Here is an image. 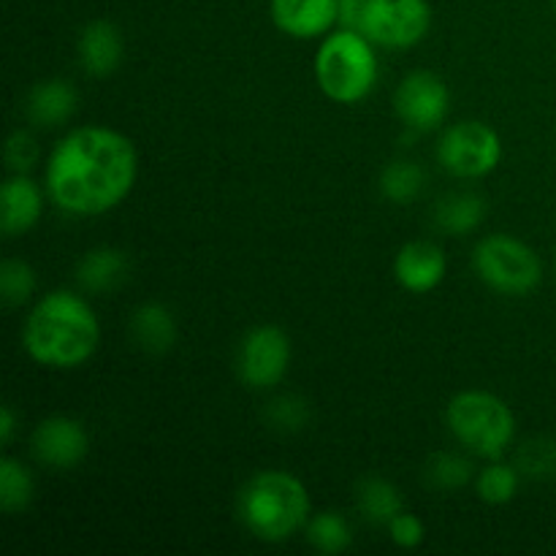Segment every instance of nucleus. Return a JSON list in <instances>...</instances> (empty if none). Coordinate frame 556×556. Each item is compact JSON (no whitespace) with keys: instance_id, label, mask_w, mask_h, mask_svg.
Masks as SVG:
<instances>
[{"instance_id":"32","label":"nucleus","mask_w":556,"mask_h":556,"mask_svg":"<svg viewBox=\"0 0 556 556\" xmlns=\"http://www.w3.org/2000/svg\"><path fill=\"white\" fill-rule=\"evenodd\" d=\"M14 432H16L14 407L5 405L3 410H0V443L11 445V440H14Z\"/></svg>"},{"instance_id":"27","label":"nucleus","mask_w":556,"mask_h":556,"mask_svg":"<svg viewBox=\"0 0 556 556\" xmlns=\"http://www.w3.org/2000/svg\"><path fill=\"white\" fill-rule=\"evenodd\" d=\"M516 467L521 476L552 478L556 476V440L535 438L525 443L516 454Z\"/></svg>"},{"instance_id":"31","label":"nucleus","mask_w":556,"mask_h":556,"mask_svg":"<svg viewBox=\"0 0 556 556\" xmlns=\"http://www.w3.org/2000/svg\"><path fill=\"white\" fill-rule=\"evenodd\" d=\"M364 5H367V0H340L337 3V27L362 33Z\"/></svg>"},{"instance_id":"6","label":"nucleus","mask_w":556,"mask_h":556,"mask_svg":"<svg viewBox=\"0 0 556 556\" xmlns=\"http://www.w3.org/2000/svg\"><path fill=\"white\" fill-rule=\"evenodd\" d=\"M472 269L503 296H527L543 280V264L535 250L510 233L483 237L472 250Z\"/></svg>"},{"instance_id":"3","label":"nucleus","mask_w":556,"mask_h":556,"mask_svg":"<svg viewBox=\"0 0 556 556\" xmlns=\"http://www.w3.org/2000/svg\"><path fill=\"white\" fill-rule=\"evenodd\" d=\"M244 530L261 543H286L309 521V492L286 470H261L237 497Z\"/></svg>"},{"instance_id":"29","label":"nucleus","mask_w":556,"mask_h":556,"mask_svg":"<svg viewBox=\"0 0 556 556\" xmlns=\"http://www.w3.org/2000/svg\"><path fill=\"white\" fill-rule=\"evenodd\" d=\"M266 418L280 432H299L307 424V402L299 396H280V400L269 402Z\"/></svg>"},{"instance_id":"14","label":"nucleus","mask_w":556,"mask_h":556,"mask_svg":"<svg viewBox=\"0 0 556 556\" xmlns=\"http://www.w3.org/2000/svg\"><path fill=\"white\" fill-rule=\"evenodd\" d=\"M123 33L114 22L96 20L81 27L79 41H76V58L85 74L109 76L123 63Z\"/></svg>"},{"instance_id":"18","label":"nucleus","mask_w":556,"mask_h":556,"mask_svg":"<svg viewBox=\"0 0 556 556\" xmlns=\"http://www.w3.org/2000/svg\"><path fill=\"white\" fill-rule=\"evenodd\" d=\"M130 334L147 353H166L177 345V320L168 307L147 302L130 318Z\"/></svg>"},{"instance_id":"17","label":"nucleus","mask_w":556,"mask_h":556,"mask_svg":"<svg viewBox=\"0 0 556 556\" xmlns=\"http://www.w3.org/2000/svg\"><path fill=\"white\" fill-rule=\"evenodd\" d=\"M128 269L130 261L123 250L96 248L79 261V266H76V282L81 286V291L106 293L114 291L117 286H123L125 277H128Z\"/></svg>"},{"instance_id":"15","label":"nucleus","mask_w":556,"mask_h":556,"mask_svg":"<svg viewBox=\"0 0 556 556\" xmlns=\"http://www.w3.org/2000/svg\"><path fill=\"white\" fill-rule=\"evenodd\" d=\"M0 201H3L5 237H22L43 215V193L27 174H14L11 179H5L3 190H0Z\"/></svg>"},{"instance_id":"30","label":"nucleus","mask_w":556,"mask_h":556,"mask_svg":"<svg viewBox=\"0 0 556 556\" xmlns=\"http://www.w3.org/2000/svg\"><path fill=\"white\" fill-rule=\"evenodd\" d=\"M389 535L400 548H418L424 543V538H427V527H424V521L416 514L402 510L389 525Z\"/></svg>"},{"instance_id":"5","label":"nucleus","mask_w":556,"mask_h":556,"mask_svg":"<svg viewBox=\"0 0 556 556\" xmlns=\"http://www.w3.org/2000/svg\"><path fill=\"white\" fill-rule=\"evenodd\" d=\"M445 424L456 443L481 459H500L516 440V416L489 391H462L445 407Z\"/></svg>"},{"instance_id":"12","label":"nucleus","mask_w":556,"mask_h":556,"mask_svg":"<svg viewBox=\"0 0 556 556\" xmlns=\"http://www.w3.org/2000/svg\"><path fill=\"white\" fill-rule=\"evenodd\" d=\"M445 271H448L445 253L427 239H413L402 244L394 258L396 282L410 293L434 291L445 280Z\"/></svg>"},{"instance_id":"24","label":"nucleus","mask_w":556,"mask_h":556,"mask_svg":"<svg viewBox=\"0 0 556 556\" xmlns=\"http://www.w3.org/2000/svg\"><path fill=\"white\" fill-rule=\"evenodd\" d=\"M33 492H36V483H33L30 470L22 462L5 456L0 462V508L11 516L22 514L30 505Z\"/></svg>"},{"instance_id":"21","label":"nucleus","mask_w":556,"mask_h":556,"mask_svg":"<svg viewBox=\"0 0 556 556\" xmlns=\"http://www.w3.org/2000/svg\"><path fill=\"white\" fill-rule=\"evenodd\" d=\"M304 532H307L309 546H313L318 554H326V556H337L348 552L353 541L351 525H348L345 516L337 514V510H324V514L309 516Z\"/></svg>"},{"instance_id":"7","label":"nucleus","mask_w":556,"mask_h":556,"mask_svg":"<svg viewBox=\"0 0 556 556\" xmlns=\"http://www.w3.org/2000/svg\"><path fill=\"white\" fill-rule=\"evenodd\" d=\"M438 161L451 177L481 179L503 161V139L492 125L462 119L440 136Z\"/></svg>"},{"instance_id":"26","label":"nucleus","mask_w":556,"mask_h":556,"mask_svg":"<svg viewBox=\"0 0 556 556\" xmlns=\"http://www.w3.org/2000/svg\"><path fill=\"white\" fill-rule=\"evenodd\" d=\"M36 286L38 280L30 264L20 258L3 261V266H0V293H3L5 307H22V304L30 302Z\"/></svg>"},{"instance_id":"1","label":"nucleus","mask_w":556,"mask_h":556,"mask_svg":"<svg viewBox=\"0 0 556 556\" xmlns=\"http://www.w3.org/2000/svg\"><path fill=\"white\" fill-rule=\"evenodd\" d=\"M136 177L139 152L134 141L114 128L85 125L49 152L43 185L65 215L98 217L128 199Z\"/></svg>"},{"instance_id":"33","label":"nucleus","mask_w":556,"mask_h":556,"mask_svg":"<svg viewBox=\"0 0 556 556\" xmlns=\"http://www.w3.org/2000/svg\"><path fill=\"white\" fill-rule=\"evenodd\" d=\"M554 11H556V0H554Z\"/></svg>"},{"instance_id":"8","label":"nucleus","mask_w":556,"mask_h":556,"mask_svg":"<svg viewBox=\"0 0 556 556\" xmlns=\"http://www.w3.org/2000/svg\"><path fill=\"white\" fill-rule=\"evenodd\" d=\"M432 27L429 0H367L362 33L386 49H410L427 38Z\"/></svg>"},{"instance_id":"25","label":"nucleus","mask_w":556,"mask_h":556,"mask_svg":"<svg viewBox=\"0 0 556 556\" xmlns=\"http://www.w3.org/2000/svg\"><path fill=\"white\" fill-rule=\"evenodd\" d=\"M427 481L429 486L440 489V492L465 489L472 481V462L467 456L454 454V451H440L429 459Z\"/></svg>"},{"instance_id":"4","label":"nucleus","mask_w":556,"mask_h":556,"mask_svg":"<svg viewBox=\"0 0 556 556\" xmlns=\"http://www.w3.org/2000/svg\"><path fill=\"white\" fill-rule=\"evenodd\" d=\"M378 54L375 43L358 30L329 33L315 52V81L334 103H362L378 85Z\"/></svg>"},{"instance_id":"16","label":"nucleus","mask_w":556,"mask_h":556,"mask_svg":"<svg viewBox=\"0 0 556 556\" xmlns=\"http://www.w3.org/2000/svg\"><path fill=\"white\" fill-rule=\"evenodd\" d=\"M76 106H79V96H76L74 85L65 79H47L36 85L27 96L25 112L36 128H58L74 117Z\"/></svg>"},{"instance_id":"28","label":"nucleus","mask_w":556,"mask_h":556,"mask_svg":"<svg viewBox=\"0 0 556 556\" xmlns=\"http://www.w3.org/2000/svg\"><path fill=\"white\" fill-rule=\"evenodd\" d=\"M38 161H41V147H38L36 136L27 130H14L5 141V163L11 172L27 174Z\"/></svg>"},{"instance_id":"20","label":"nucleus","mask_w":556,"mask_h":556,"mask_svg":"<svg viewBox=\"0 0 556 556\" xmlns=\"http://www.w3.org/2000/svg\"><path fill=\"white\" fill-rule=\"evenodd\" d=\"M486 217V201L478 193H451L434 210V223L440 231L467 237L476 231Z\"/></svg>"},{"instance_id":"13","label":"nucleus","mask_w":556,"mask_h":556,"mask_svg":"<svg viewBox=\"0 0 556 556\" xmlns=\"http://www.w3.org/2000/svg\"><path fill=\"white\" fill-rule=\"evenodd\" d=\"M340 0H271V22L291 38L329 36Z\"/></svg>"},{"instance_id":"9","label":"nucleus","mask_w":556,"mask_h":556,"mask_svg":"<svg viewBox=\"0 0 556 556\" xmlns=\"http://www.w3.org/2000/svg\"><path fill=\"white\" fill-rule=\"evenodd\" d=\"M291 367V340L280 326H255L237 353V372L248 389L269 391Z\"/></svg>"},{"instance_id":"11","label":"nucleus","mask_w":556,"mask_h":556,"mask_svg":"<svg viewBox=\"0 0 556 556\" xmlns=\"http://www.w3.org/2000/svg\"><path fill=\"white\" fill-rule=\"evenodd\" d=\"M30 445L33 456L41 465L54 467V470H71L85 462L87 451H90V438L76 418L52 416L38 424Z\"/></svg>"},{"instance_id":"10","label":"nucleus","mask_w":556,"mask_h":556,"mask_svg":"<svg viewBox=\"0 0 556 556\" xmlns=\"http://www.w3.org/2000/svg\"><path fill=\"white\" fill-rule=\"evenodd\" d=\"M394 109L407 128L427 134V130L440 128L448 117L451 92L432 71H413L396 87Z\"/></svg>"},{"instance_id":"22","label":"nucleus","mask_w":556,"mask_h":556,"mask_svg":"<svg viewBox=\"0 0 556 556\" xmlns=\"http://www.w3.org/2000/svg\"><path fill=\"white\" fill-rule=\"evenodd\" d=\"M424 168L413 161H394L380 174V193L394 204H410L424 193Z\"/></svg>"},{"instance_id":"23","label":"nucleus","mask_w":556,"mask_h":556,"mask_svg":"<svg viewBox=\"0 0 556 556\" xmlns=\"http://www.w3.org/2000/svg\"><path fill=\"white\" fill-rule=\"evenodd\" d=\"M519 467L492 459V465L478 472L476 492L486 505H508L519 494Z\"/></svg>"},{"instance_id":"2","label":"nucleus","mask_w":556,"mask_h":556,"mask_svg":"<svg viewBox=\"0 0 556 556\" xmlns=\"http://www.w3.org/2000/svg\"><path fill=\"white\" fill-rule=\"evenodd\" d=\"M101 342L96 309L79 293L52 291L38 299L25 318L22 345L47 369H76L92 358Z\"/></svg>"},{"instance_id":"19","label":"nucleus","mask_w":556,"mask_h":556,"mask_svg":"<svg viewBox=\"0 0 556 556\" xmlns=\"http://www.w3.org/2000/svg\"><path fill=\"white\" fill-rule=\"evenodd\" d=\"M358 514L378 527H389L405 510L400 489L386 478H364L356 489Z\"/></svg>"}]
</instances>
